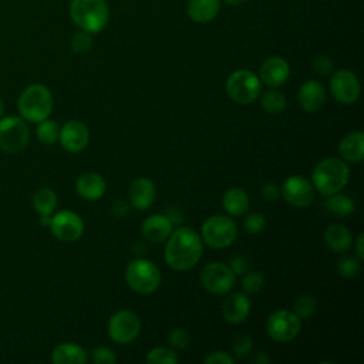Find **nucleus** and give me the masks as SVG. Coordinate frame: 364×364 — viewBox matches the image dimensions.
I'll list each match as a JSON object with an SVG mask.
<instances>
[{
  "label": "nucleus",
  "mask_w": 364,
  "mask_h": 364,
  "mask_svg": "<svg viewBox=\"0 0 364 364\" xmlns=\"http://www.w3.org/2000/svg\"><path fill=\"white\" fill-rule=\"evenodd\" d=\"M337 272L343 277H347V279L354 277L360 272V259L358 257L355 259L351 256H346L340 259L337 264Z\"/></svg>",
  "instance_id": "34"
},
{
  "label": "nucleus",
  "mask_w": 364,
  "mask_h": 364,
  "mask_svg": "<svg viewBox=\"0 0 364 364\" xmlns=\"http://www.w3.org/2000/svg\"><path fill=\"white\" fill-rule=\"evenodd\" d=\"M229 267H230V270H232L235 274H243V273H246V270H247V267H249V263H247V259H246L245 256L239 255V256L232 257Z\"/></svg>",
  "instance_id": "42"
},
{
  "label": "nucleus",
  "mask_w": 364,
  "mask_h": 364,
  "mask_svg": "<svg viewBox=\"0 0 364 364\" xmlns=\"http://www.w3.org/2000/svg\"><path fill=\"white\" fill-rule=\"evenodd\" d=\"M206 364H233L235 358L232 355H229L226 351H213L210 353L206 358H205Z\"/></svg>",
  "instance_id": "40"
},
{
  "label": "nucleus",
  "mask_w": 364,
  "mask_h": 364,
  "mask_svg": "<svg viewBox=\"0 0 364 364\" xmlns=\"http://www.w3.org/2000/svg\"><path fill=\"white\" fill-rule=\"evenodd\" d=\"M54 364H85L88 354L85 348L74 343H61L51 353Z\"/></svg>",
  "instance_id": "24"
},
{
  "label": "nucleus",
  "mask_w": 364,
  "mask_h": 364,
  "mask_svg": "<svg viewBox=\"0 0 364 364\" xmlns=\"http://www.w3.org/2000/svg\"><path fill=\"white\" fill-rule=\"evenodd\" d=\"M70 17L81 30L95 34L105 28L109 20V7L105 0H73Z\"/></svg>",
  "instance_id": "3"
},
{
  "label": "nucleus",
  "mask_w": 364,
  "mask_h": 364,
  "mask_svg": "<svg viewBox=\"0 0 364 364\" xmlns=\"http://www.w3.org/2000/svg\"><path fill=\"white\" fill-rule=\"evenodd\" d=\"M92 46V38H91V34L81 30L78 33H75L71 38V48L75 51V53H87Z\"/></svg>",
  "instance_id": "36"
},
{
  "label": "nucleus",
  "mask_w": 364,
  "mask_h": 364,
  "mask_svg": "<svg viewBox=\"0 0 364 364\" xmlns=\"http://www.w3.org/2000/svg\"><path fill=\"white\" fill-rule=\"evenodd\" d=\"M313 67H314L316 73H318L321 75H327V74H330L333 71V63L326 55L316 57L314 61H313Z\"/></svg>",
  "instance_id": "41"
},
{
  "label": "nucleus",
  "mask_w": 364,
  "mask_h": 364,
  "mask_svg": "<svg viewBox=\"0 0 364 364\" xmlns=\"http://www.w3.org/2000/svg\"><path fill=\"white\" fill-rule=\"evenodd\" d=\"M141 232H142V236L145 239H148L149 242L159 243V242H164L165 239H168V236L171 235L172 222L168 216L155 213L142 222Z\"/></svg>",
  "instance_id": "20"
},
{
  "label": "nucleus",
  "mask_w": 364,
  "mask_h": 364,
  "mask_svg": "<svg viewBox=\"0 0 364 364\" xmlns=\"http://www.w3.org/2000/svg\"><path fill=\"white\" fill-rule=\"evenodd\" d=\"M223 209L232 216H240L249 209V196L240 188H230L222 198Z\"/></svg>",
  "instance_id": "26"
},
{
  "label": "nucleus",
  "mask_w": 364,
  "mask_h": 364,
  "mask_svg": "<svg viewBox=\"0 0 364 364\" xmlns=\"http://www.w3.org/2000/svg\"><path fill=\"white\" fill-rule=\"evenodd\" d=\"M264 286V277L260 272H247L242 279V287L246 293H257Z\"/></svg>",
  "instance_id": "33"
},
{
  "label": "nucleus",
  "mask_w": 364,
  "mask_h": 364,
  "mask_svg": "<svg viewBox=\"0 0 364 364\" xmlns=\"http://www.w3.org/2000/svg\"><path fill=\"white\" fill-rule=\"evenodd\" d=\"M203 250L200 236L191 228L182 226L171 232L165 246V262L173 270H189L200 259Z\"/></svg>",
  "instance_id": "1"
},
{
  "label": "nucleus",
  "mask_w": 364,
  "mask_h": 364,
  "mask_svg": "<svg viewBox=\"0 0 364 364\" xmlns=\"http://www.w3.org/2000/svg\"><path fill=\"white\" fill-rule=\"evenodd\" d=\"M290 68L284 58L273 55L266 58L259 70V80L269 87H280L289 78Z\"/></svg>",
  "instance_id": "16"
},
{
  "label": "nucleus",
  "mask_w": 364,
  "mask_h": 364,
  "mask_svg": "<svg viewBox=\"0 0 364 364\" xmlns=\"http://www.w3.org/2000/svg\"><path fill=\"white\" fill-rule=\"evenodd\" d=\"M17 107L24 119L30 122H40L51 114L53 95L46 85L31 84L21 92Z\"/></svg>",
  "instance_id": "4"
},
{
  "label": "nucleus",
  "mask_w": 364,
  "mask_h": 364,
  "mask_svg": "<svg viewBox=\"0 0 364 364\" xmlns=\"http://www.w3.org/2000/svg\"><path fill=\"white\" fill-rule=\"evenodd\" d=\"M299 102L306 112L318 111L326 102V88L316 80H309L299 88Z\"/></svg>",
  "instance_id": "18"
},
{
  "label": "nucleus",
  "mask_w": 364,
  "mask_h": 364,
  "mask_svg": "<svg viewBox=\"0 0 364 364\" xmlns=\"http://www.w3.org/2000/svg\"><path fill=\"white\" fill-rule=\"evenodd\" d=\"M250 363H255V364H266L269 363V357L264 351H259L255 354V357L250 358Z\"/></svg>",
  "instance_id": "45"
},
{
  "label": "nucleus",
  "mask_w": 364,
  "mask_h": 364,
  "mask_svg": "<svg viewBox=\"0 0 364 364\" xmlns=\"http://www.w3.org/2000/svg\"><path fill=\"white\" fill-rule=\"evenodd\" d=\"M338 152L341 158L347 162H361L364 158V134L361 131H355L346 135L340 141Z\"/></svg>",
  "instance_id": "23"
},
{
  "label": "nucleus",
  "mask_w": 364,
  "mask_h": 364,
  "mask_svg": "<svg viewBox=\"0 0 364 364\" xmlns=\"http://www.w3.org/2000/svg\"><path fill=\"white\" fill-rule=\"evenodd\" d=\"M168 340H169V344L173 347V348H185L188 347L189 344V333L185 330V328H175L169 333L168 336Z\"/></svg>",
  "instance_id": "38"
},
{
  "label": "nucleus",
  "mask_w": 364,
  "mask_h": 364,
  "mask_svg": "<svg viewBox=\"0 0 364 364\" xmlns=\"http://www.w3.org/2000/svg\"><path fill=\"white\" fill-rule=\"evenodd\" d=\"M229 6H242L245 3H247L249 0H225Z\"/></svg>",
  "instance_id": "46"
},
{
  "label": "nucleus",
  "mask_w": 364,
  "mask_h": 364,
  "mask_svg": "<svg viewBox=\"0 0 364 364\" xmlns=\"http://www.w3.org/2000/svg\"><path fill=\"white\" fill-rule=\"evenodd\" d=\"M330 91L341 104H353L360 95V81L350 70H338L330 78Z\"/></svg>",
  "instance_id": "14"
},
{
  "label": "nucleus",
  "mask_w": 364,
  "mask_h": 364,
  "mask_svg": "<svg viewBox=\"0 0 364 364\" xmlns=\"http://www.w3.org/2000/svg\"><path fill=\"white\" fill-rule=\"evenodd\" d=\"M200 239L213 249L230 246L237 236V226L232 218L225 215L209 216L200 229Z\"/></svg>",
  "instance_id": "6"
},
{
  "label": "nucleus",
  "mask_w": 364,
  "mask_h": 364,
  "mask_svg": "<svg viewBox=\"0 0 364 364\" xmlns=\"http://www.w3.org/2000/svg\"><path fill=\"white\" fill-rule=\"evenodd\" d=\"M220 11V0H188L186 14L195 23H209Z\"/></svg>",
  "instance_id": "22"
},
{
  "label": "nucleus",
  "mask_w": 364,
  "mask_h": 364,
  "mask_svg": "<svg viewBox=\"0 0 364 364\" xmlns=\"http://www.w3.org/2000/svg\"><path fill=\"white\" fill-rule=\"evenodd\" d=\"M30 141V129L21 118L6 117L0 121V149L9 154L23 151Z\"/></svg>",
  "instance_id": "8"
},
{
  "label": "nucleus",
  "mask_w": 364,
  "mask_h": 364,
  "mask_svg": "<svg viewBox=\"0 0 364 364\" xmlns=\"http://www.w3.org/2000/svg\"><path fill=\"white\" fill-rule=\"evenodd\" d=\"M53 235L61 242H75L84 233L82 219L71 210H60L50 220Z\"/></svg>",
  "instance_id": "12"
},
{
  "label": "nucleus",
  "mask_w": 364,
  "mask_h": 364,
  "mask_svg": "<svg viewBox=\"0 0 364 364\" xmlns=\"http://www.w3.org/2000/svg\"><path fill=\"white\" fill-rule=\"evenodd\" d=\"M262 195H263V198L266 199V200H276L277 198H279V195H280V189L277 188V185H274L273 182H269V183H266L264 186H263V189H262Z\"/></svg>",
  "instance_id": "43"
},
{
  "label": "nucleus",
  "mask_w": 364,
  "mask_h": 364,
  "mask_svg": "<svg viewBox=\"0 0 364 364\" xmlns=\"http://www.w3.org/2000/svg\"><path fill=\"white\" fill-rule=\"evenodd\" d=\"M226 92L237 104H250L260 94V80L249 70H236L226 80Z\"/></svg>",
  "instance_id": "7"
},
{
  "label": "nucleus",
  "mask_w": 364,
  "mask_h": 364,
  "mask_svg": "<svg viewBox=\"0 0 364 364\" xmlns=\"http://www.w3.org/2000/svg\"><path fill=\"white\" fill-rule=\"evenodd\" d=\"M260 104L269 114H280L286 108L287 101L280 91L267 90L263 92Z\"/></svg>",
  "instance_id": "29"
},
{
  "label": "nucleus",
  "mask_w": 364,
  "mask_h": 364,
  "mask_svg": "<svg viewBox=\"0 0 364 364\" xmlns=\"http://www.w3.org/2000/svg\"><path fill=\"white\" fill-rule=\"evenodd\" d=\"M253 344H252V338L246 334H239L235 337L233 340V351L237 357H245L250 353Z\"/></svg>",
  "instance_id": "39"
},
{
  "label": "nucleus",
  "mask_w": 364,
  "mask_h": 364,
  "mask_svg": "<svg viewBox=\"0 0 364 364\" xmlns=\"http://www.w3.org/2000/svg\"><path fill=\"white\" fill-rule=\"evenodd\" d=\"M243 228L247 233H260L266 228V219L262 213L259 212H250L245 219H243Z\"/></svg>",
  "instance_id": "35"
},
{
  "label": "nucleus",
  "mask_w": 364,
  "mask_h": 364,
  "mask_svg": "<svg viewBox=\"0 0 364 364\" xmlns=\"http://www.w3.org/2000/svg\"><path fill=\"white\" fill-rule=\"evenodd\" d=\"M105 188L104 178L95 172H85L75 181L77 193L87 200L100 199L105 193Z\"/></svg>",
  "instance_id": "21"
},
{
  "label": "nucleus",
  "mask_w": 364,
  "mask_h": 364,
  "mask_svg": "<svg viewBox=\"0 0 364 364\" xmlns=\"http://www.w3.org/2000/svg\"><path fill=\"white\" fill-rule=\"evenodd\" d=\"M141 330L139 317L129 310H121L111 316L108 321V334L117 344L132 343Z\"/></svg>",
  "instance_id": "11"
},
{
  "label": "nucleus",
  "mask_w": 364,
  "mask_h": 364,
  "mask_svg": "<svg viewBox=\"0 0 364 364\" xmlns=\"http://www.w3.org/2000/svg\"><path fill=\"white\" fill-rule=\"evenodd\" d=\"M250 313V300L243 293L229 294L222 304V316L230 324L243 323Z\"/></svg>",
  "instance_id": "17"
},
{
  "label": "nucleus",
  "mask_w": 364,
  "mask_h": 364,
  "mask_svg": "<svg viewBox=\"0 0 364 364\" xmlns=\"http://www.w3.org/2000/svg\"><path fill=\"white\" fill-rule=\"evenodd\" d=\"M125 280L134 291L139 294H149L159 287L161 272L154 262L146 259H135L127 266Z\"/></svg>",
  "instance_id": "5"
},
{
  "label": "nucleus",
  "mask_w": 364,
  "mask_h": 364,
  "mask_svg": "<svg viewBox=\"0 0 364 364\" xmlns=\"http://www.w3.org/2000/svg\"><path fill=\"white\" fill-rule=\"evenodd\" d=\"M235 282L236 274L225 263H208L200 272V283L212 294H228Z\"/></svg>",
  "instance_id": "9"
},
{
  "label": "nucleus",
  "mask_w": 364,
  "mask_h": 364,
  "mask_svg": "<svg viewBox=\"0 0 364 364\" xmlns=\"http://www.w3.org/2000/svg\"><path fill=\"white\" fill-rule=\"evenodd\" d=\"M350 169L344 159L330 156L321 159L313 169L311 183L321 195L328 196L340 192L348 182Z\"/></svg>",
  "instance_id": "2"
},
{
  "label": "nucleus",
  "mask_w": 364,
  "mask_h": 364,
  "mask_svg": "<svg viewBox=\"0 0 364 364\" xmlns=\"http://www.w3.org/2000/svg\"><path fill=\"white\" fill-rule=\"evenodd\" d=\"M363 242H364V233H360L355 239V253H357V257L360 260L364 259V247H363Z\"/></svg>",
  "instance_id": "44"
},
{
  "label": "nucleus",
  "mask_w": 364,
  "mask_h": 364,
  "mask_svg": "<svg viewBox=\"0 0 364 364\" xmlns=\"http://www.w3.org/2000/svg\"><path fill=\"white\" fill-rule=\"evenodd\" d=\"M145 361L148 364H176L178 355L172 348L155 347L146 354Z\"/></svg>",
  "instance_id": "31"
},
{
  "label": "nucleus",
  "mask_w": 364,
  "mask_h": 364,
  "mask_svg": "<svg viewBox=\"0 0 364 364\" xmlns=\"http://www.w3.org/2000/svg\"><path fill=\"white\" fill-rule=\"evenodd\" d=\"M156 196L155 185L148 178H136L129 186V202L134 208L145 210L151 208Z\"/></svg>",
  "instance_id": "19"
},
{
  "label": "nucleus",
  "mask_w": 364,
  "mask_h": 364,
  "mask_svg": "<svg viewBox=\"0 0 364 364\" xmlns=\"http://www.w3.org/2000/svg\"><path fill=\"white\" fill-rule=\"evenodd\" d=\"M33 205L40 216H50L57 205V195L50 188H41L34 193Z\"/></svg>",
  "instance_id": "27"
},
{
  "label": "nucleus",
  "mask_w": 364,
  "mask_h": 364,
  "mask_svg": "<svg viewBox=\"0 0 364 364\" xmlns=\"http://www.w3.org/2000/svg\"><path fill=\"white\" fill-rule=\"evenodd\" d=\"M300 318L294 311L289 310H276L266 321L267 334L277 343H287L293 340L300 333Z\"/></svg>",
  "instance_id": "10"
},
{
  "label": "nucleus",
  "mask_w": 364,
  "mask_h": 364,
  "mask_svg": "<svg viewBox=\"0 0 364 364\" xmlns=\"http://www.w3.org/2000/svg\"><path fill=\"white\" fill-rule=\"evenodd\" d=\"M36 134H37L38 141H41L43 144L50 145V144H54V142L58 141L60 127H58V124L55 121L46 118V119L38 122Z\"/></svg>",
  "instance_id": "30"
},
{
  "label": "nucleus",
  "mask_w": 364,
  "mask_h": 364,
  "mask_svg": "<svg viewBox=\"0 0 364 364\" xmlns=\"http://www.w3.org/2000/svg\"><path fill=\"white\" fill-rule=\"evenodd\" d=\"M324 242L333 252L343 253L350 249L353 237L346 226L340 223H333L324 232Z\"/></svg>",
  "instance_id": "25"
},
{
  "label": "nucleus",
  "mask_w": 364,
  "mask_h": 364,
  "mask_svg": "<svg viewBox=\"0 0 364 364\" xmlns=\"http://www.w3.org/2000/svg\"><path fill=\"white\" fill-rule=\"evenodd\" d=\"M326 208L333 212L337 216H348L354 210V200L344 193H333L328 195V199L326 200Z\"/></svg>",
  "instance_id": "28"
},
{
  "label": "nucleus",
  "mask_w": 364,
  "mask_h": 364,
  "mask_svg": "<svg viewBox=\"0 0 364 364\" xmlns=\"http://www.w3.org/2000/svg\"><path fill=\"white\" fill-rule=\"evenodd\" d=\"M4 114V102H3V100L0 98V117Z\"/></svg>",
  "instance_id": "47"
},
{
  "label": "nucleus",
  "mask_w": 364,
  "mask_h": 364,
  "mask_svg": "<svg viewBox=\"0 0 364 364\" xmlns=\"http://www.w3.org/2000/svg\"><path fill=\"white\" fill-rule=\"evenodd\" d=\"M91 358L95 364H114L117 361V355L108 347H97L91 353Z\"/></svg>",
  "instance_id": "37"
},
{
  "label": "nucleus",
  "mask_w": 364,
  "mask_h": 364,
  "mask_svg": "<svg viewBox=\"0 0 364 364\" xmlns=\"http://www.w3.org/2000/svg\"><path fill=\"white\" fill-rule=\"evenodd\" d=\"M316 311V300L311 296H301L294 303V314L299 318H309Z\"/></svg>",
  "instance_id": "32"
},
{
  "label": "nucleus",
  "mask_w": 364,
  "mask_h": 364,
  "mask_svg": "<svg viewBox=\"0 0 364 364\" xmlns=\"http://www.w3.org/2000/svg\"><path fill=\"white\" fill-rule=\"evenodd\" d=\"M280 193L291 206L306 208L314 199V186L307 178L301 175H291L284 181Z\"/></svg>",
  "instance_id": "13"
},
{
  "label": "nucleus",
  "mask_w": 364,
  "mask_h": 364,
  "mask_svg": "<svg viewBox=\"0 0 364 364\" xmlns=\"http://www.w3.org/2000/svg\"><path fill=\"white\" fill-rule=\"evenodd\" d=\"M58 141L61 146L68 152H81L90 141V132L84 122L73 119L63 125L60 129Z\"/></svg>",
  "instance_id": "15"
}]
</instances>
